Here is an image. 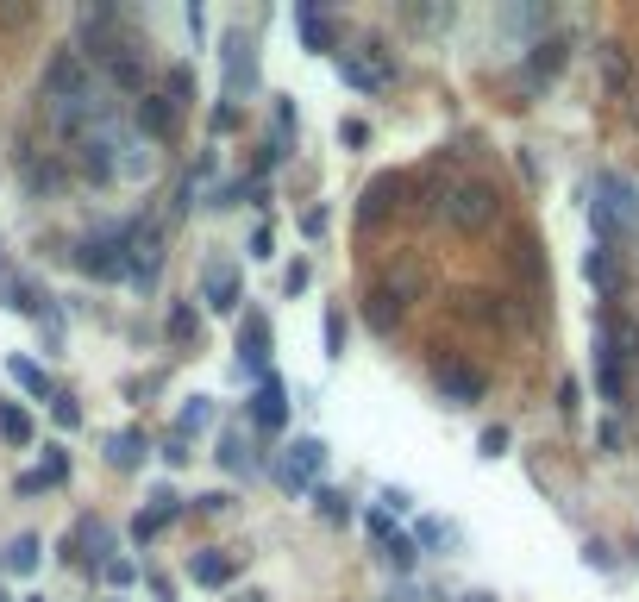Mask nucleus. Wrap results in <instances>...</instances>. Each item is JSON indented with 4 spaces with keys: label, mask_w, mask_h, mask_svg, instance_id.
<instances>
[{
    "label": "nucleus",
    "mask_w": 639,
    "mask_h": 602,
    "mask_svg": "<svg viewBox=\"0 0 639 602\" xmlns=\"http://www.w3.org/2000/svg\"><path fill=\"white\" fill-rule=\"evenodd\" d=\"M82 176L113 182V132H88L82 138Z\"/></svg>",
    "instance_id": "ddd939ff"
},
{
    "label": "nucleus",
    "mask_w": 639,
    "mask_h": 602,
    "mask_svg": "<svg viewBox=\"0 0 639 602\" xmlns=\"http://www.w3.org/2000/svg\"><path fill=\"white\" fill-rule=\"evenodd\" d=\"M107 458H113V465H120V471H138V465H145V433H138V427H126V433H113V446H107Z\"/></svg>",
    "instance_id": "a211bd4d"
},
{
    "label": "nucleus",
    "mask_w": 639,
    "mask_h": 602,
    "mask_svg": "<svg viewBox=\"0 0 639 602\" xmlns=\"http://www.w3.org/2000/svg\"><path fill=\"white\" fill-rule=\"evenodd\" d=\"M226 82H232V95H239V88H257V57H251L245 38H226Z\"/></svg>",
    "instance_id": "4468645a"
},
{
    "label": "nucleus",
    "mask_w": 639,
    "mask_h": 602,
    "mask_svg": "<svg viewBox=\"0 0 639 602\" xmlns=\"http://www.w3.org/2000/svg\"><path fill=\"white\" fill-rule=\"evenodd\" d=\"M320 471H326V439H295V446L282 452V465H276V483L289 496H301V490H314Z\"/></svg>",
    "instance_id": "20e7f679"
},
{
    "label": "nucleus",
    "mask_w": 639,
    "mask_h": 602,
    "mask_svg": "<svg viewBox=\"0 0 639 602\" xmlns=\"http://www.w3.org/2000/svg\"><path fill=\"white\" fill-rule=\"evenodd\" d=\"M326 358H345V320L326 314Z\"/></svg>",
    "instance_id": "2f4dec72"
},
{
    "label": "nucleus",
    "mask_w": 639,
    "mask_h": 602,
    "mask_svg": "<svg viewBox=\"0 0 639 602\" xmlns=\"http://www.w3.org/2000/svg\"><path fill=\"white\" fill-rule=\"evenodd\" d=\"M307 276H314V270H307V264L295 258L289 270H282V289H289V295H301V289H307Z\"/></svg>",
    "instance_id": "473e14b6"
},
{
    "label": "nucleus",
    "mask_w": 639,
    "mask_h": 602,
    "mask_svg": "<svg viewBox=\"0 0 639 602\" xmlns=\"http://www.w3.org/2000/svg\"><path fill=\"white\" fill-rule=\"evenodd\" d=\"M383 552H389V565H401V571H408V565L420 559V552H414V540H401V534H383Z\"/></svg>",
    "instance_id": "bb28decb"
},
{
    "label": "nucleus",
    "mask_w": 639,
    "mask_h": 602,
    "mask_svg": "<svg viewBox=\"0 0 639 602\" xmlns=\"http://www.w3.org/2000/svg\"><path fill=\"white\" fill-rule=\"evenodd\" d=\"M339 138H345V145H364L370 126H364V120H345V126H339Z\"/></svg>",
    "instance_id": "c9c22d12"
},
{
    "label": "nucleus",
    "mask_w": 639,
    "mask_h": 602,
    "mask_svg": "<svg viewBox=\"0 0 639 602\" xmlns=\"http://www.w3.org/2000/svg\"><path fill=\"white\" fill-rule=\"evenodd\" d=\"M558 63H564V44H558V38L533 44V76H558Z\"/></svg>",
    "instance_id": "393cba45"
},
{
    "label": "nucleus",
    "mask_w": 639,
    "mask_h": 602,
    "mask_svg": "<svg viewBox=\"0 0 639 602\" xmlns=\"http://www.w3.org/2000/svg\"><path fill=\"white\" fill-rule=\"evenodd\" d=\"M445 220H452L458 233H489L495 226V189L489 182H458V189L445 195Z\"/></svg>",
    "instance_id": "f03ea898"
},
{
    "label": "nucleus",
    "mask_w": 639,
    "mask_h": 602,
    "mask_svg": "<svg viewBox=\"0 0 639 602\" xmlns=\"http://www.w3.org/2000/svg\"><path fill=\"white\" fill-rule=\"evenodd\" d=\"M464 602H495V596H489V590H470V596H464Z\"/></svg>",
    "instance_id": "4c0bfd02"
},
{
    "label": "nucleus",
    "mask_w": 639,
    "mask_h": 602,
    "mask_svg": "<svg viewBox=\"0 0 639 602\" xmlns=\"http://www.w3.org/2000/svg\"><path fill=\"white\" fill-rule=\"evenodd\" d=\"M132 577H138L132 559H113V565H107V584H132Z\"/></svg>",
    "instance_id": "f704fd0d"
},
{
    "label": "nucleus",
    "mask_w": 639,
    "mask_h": 602,
    "mask_svg": "<svg viewBox=\"0 0 639 602\" xmlns=\"http://www.w3.org/2000/svg\"><path fill=\"white\" fill-rule=\"evenodd\" d=\"M138 132H145V138H170L176 132V107L163 95H145V107H138Z\"/></svg>",
    "instance_id": "2eb2a0df"
},
{
    "label": "nucleus",
    "mask_w": 639,
    "mask_h": 602,
    "mask_svg": "<svg viewBox=\"0 0 639 602\" xmlns=\"http://www.w3.org/2000/svg\"><path fill=\"white\" fill-rule=\"evenodd\" d=\"M201 289H207V308H220V314L239 308V276H232V264H207Z\"/></svg>",
    "instance_id": "9b49d317"
},
{
    "label": "nucleus",
    "mask_w": 639,
    "mask_h": 602,
    "mask_svg": "<svg viewBox=\"0 0 639 602\" xmlns=\"http://www.w3.org/2000/svg\"><path fill=\"white\" fill-rule=\"evenodd\" d=\"M163 101H170V107H188V101H195V69H188V63H176L170 76H163Z\"/></svg>",
    "instance_id": "412c9836"
},
{
    "label": "nucleus",
    "mask_w": 639,
    "mask_h": 602,
    "mask_svg": "<svg viewBox=\"0 0 639 602\" xmlns=\"http://www.w3.org/2000/svg\"><path fill=\"white\" fill-rule=\"evenodd\" d=\"M44 95H51V101H76V95H88L82 51H57V57H51V69H44Z\"/></svg>",
    "instance_id": "0eeeda50"
},
{
    "label": "nucleus",
    "mask_w": 639,
    "mask_h": 602,
    "mask_svg": "<svg viewBox=\"0 0 639 602\" xmlns=\"http://www.w3.org/2000/svg\"><path fill=\"white\" fill-rule=\"evenodd\" d=\"M339 76H345L351 88H364V95H376V88H389L395 63H389V51L364 44V51H339Z\"/></svg>",
    "instance_id": "39448f33"
},
{
    "label": "nucleus",
    "mask_w": 639,
    "mask_h": 602,
    "mask_svg": "<svg viewBox=\"0 0 639 602\" xmlns=\"http://www.w3.org/2000/svg\"><path fill=\"white\" fill-rule=\"evenodd\" d=\"M32 602H38V596H32Z\"/></svg>",
    "instance_id": "ea45409f"
},
{
    "label": "nucleus",
    "mask_w": 639,
    "mask_h": 602,
    "mask_svg": "<svg viewBox=\"0 0 639 602\" xmlns=\"http://www.w3.org/2000/svg\"><path fill=\"white\" fill-rule=\"evenodd\" d=\"M51 414H57V427H82V402L76 396H51Z\"/></svg>",
    "instance_id": "c756f323"
},
{
    "label": "nucleus",
    "mask_w": 639,
    "mask_h": 602,
    "mask_svg": "<svg viewBox=\"0 0 639 602\" xmlns=\"http://www.w3.org/2000/svg\"><path fill=\"white\" fill-rule=\"evenodd\" d=\"M426 283H433V276H426V264L414 258V251H395L389 270H383V283H376V301L401 314V308H414V301L426 295Z\"/></svg>",
    "instance_id": "f257e3e1"
},
{
    "label": "nucleus",
    "mask_w": 639,
    "mask_h": 602,
    "mask_svg": "<svg viewBox=\"0 0 639 602\" xmlns=\"http://www.w3.org/2000/svg\"><path fill=\"white\" fill-rule=\"evenodd\" d=\"M314 502H320V521H351V502H345L339 490H320Z\"/></svg>",
    "instance_id": "a878e982"
},
{
    "label": "nucleus",
    "mask_w": 639,
    "mask_h": 602,
    "mask_svg": "<svg viewBox=\"0 0 639 602\" xmlns=\"http://www.w3.org/2000/svg\"><path fill=\"white\" fill-rule=\"evenodd\" d=\"M0 602H13V596H7V590H0Z\"/></svg>",
    "instance_id": "58836bf2"
},
{
    "label": "nucleus",
    "mask_w": 639,
    "mask_h": 602,
    "mask_svg": "<svg viewBox=\"0 0 639 602\" xmlns=\"http://www.w3.org/2000/svg\"><path fill=\"white\" fill-rule=\"evenodd\" d=\"M7 370H13V383H26V389H32V396H57V389H51V377H44V370H38L32 358H7Z\"/></svg>",
    "instance_id": "5701e85b"
},
{
    "label": "nucleus",
    "mask_w": 639,
    "mask_h": 602,
    "mask_svg": "<svg viewBox=\"0 0 639 602\" xmlns=\"http://www.w3.org/2000/svg\"><path fill=\"white\" fill-rule=\"evenodd\" d=\"M232 602H270V596L264 590H245V596H232Z\"/></svg>",
    "instance_id": "e433bc0d"
},
{
    "label": "nucleus",
    "mask_w": 639,
    "mask_h": 602,
    "mask_svg": "<svg viewBox=\"0 0 639 602\" xmlns=\"http://www.w3.org/2000/svg\"><path fill=\"white\" fill-rule=\"evenodd\" d=\"M633 226H639L633 182H621V176H602V182H596V233H633Z\"/></svg>",
    "instance_id": "7ed1b4c3"
},
{
    "label": "nucleus",
    "mask_w": 639,
    "mask_h": 602,
    "mask_svg": "<svg viewBox=\"0 0 639 602\" xmlns=\"http://www.w3.org/2000/svg\"><path fill=\"white\" fill-rule=\"evenodd\" d=\"M295 26H301V38H307V51H333V26L320 19V7H295Z\"/></svg>",
    "instance_id": "f3484780"
},
{
    "label": "nucleus",
    "mask_w": 639,
    "mask_h": 602,
    "mask_svg": "<svg viewBox=\"0 0 639 602\" xmlns=\"http://www.w3.org/2000/svg\"><path fill=\"white\" fill-rule=\"evenodd\" d=\"M589 283H596V289H614V264H608V251H589Z\"/></svg>",
    "instance_id": "cd10ccee"
},
{
    "label": "nucleus",
    "mask_w": 639,
    "mask_h": 602,
    "mask_svg": "<svg viewBox=\"0 0 639 602\" xmlns=\"http://www.w3.org/2000/svg\"><path fill=\"white\" fill-rule=\"evenodd\" d=\"M38 559H44V540H38V534H19V540L7 546V571H13V577L38 571Z\"/></svg>",
    "instance_id": "6ab92c4d"
},
{
    "label": "nucleus",
    "mask_w": 639,
    "mask_h": 602,
    "mask_svg": "<svg viewBox=\"0 0 639 602\" xmlns=\"http://www.w3.org/2000/svg\"><path fill=\"white\" fill-rule=\"evenodd\" d=\"M0 439H7V446H32V421H26L19 402H0Z\"/></svg>",
    "instance_id": "aec40b11"
},
{
    "label": "nucleus",
    "mask_w": 639,
    "mask_h": 602,
    "mask_svg": "<svg viewBox=\"0 0 639 602\" xmlns=\"http://www.w3.org/2000/svg\"><path fill=\"white\" fill-rule=\"evenodd\" d=\"M195 333H201L195 308H176V314H170V339H195Z\"/></svg>",
    "instance_id": "7c9ffc66"
},
{
    "label": "nucleus",
    "mask_w": 639,
    "mask_h": 602,
    "mask_svg": "<svg viewBox=\"0 0 639 602\" xmlns=\"http://www.w3.org/2000/svg\"><path fill=\"white\" fill-rule=\"evenodd\" d=\"M0 26H7V32L32 26V7H26V0H0Z\"/></svg>",
    "instance_id": "c85d7f7f"
},
{
    "label": "nucleus",
    "mask_w": 639,
    "mask_h": 602,
    "mask_svg": "<svg viewBox=\"0 0 639 602\" xmlns=\"http://www.w3.org/2000/svg\"><path fill=\"white\" fill-rule=\"evenodd\" d=\"M439 396L445 402H458V408H470V402H483V370H470V364H439Z\"/></svg>",
    "instance_id": "6e6552de"
},
{
    "label": "nucleus",
    "mask_w": 639,
    "mask_h": 602,
    "mask_svg": "<svg viewBox=\"0 0 639 602\" xmlns=\"http://www.w3.org/2000/svg\"><path fill=\"white\" fill-rule=\"evenodd\" d=\"M389 195H401V182H395V176H376L370 189H364V207H358V214H364V226H376V220H383L389 207H395Z\"/></svg>",
    "instance_id": "dca6fc26"
},
{
    "label": "nucleus",
    "mask_w": 639,
    "mask_h": 602,
    "mask_svg": "<svg viewBox=\"0 0 639 602\" xmlns=\"http://www.w3.org/2000/svg\"><path fill=\"white\" fill-rule=\"evenodd\" d=\"M76 270H82V276H101V283H113V276H126V245H120V233L82 239V245H76Z\"/></svg>",
    "instance_id": "423d86ee"
},
{
    "label": "nucleus",
    "mask_w": 639,
    "mask_h": 602,
    "mask_svg": "<svg viewBox=\"0 0 639 602\" xmlns=\"http://www.w3.org/2000/svg\"><path fill=\"white\" fill-rule=\"evenodd\" d=\"M232 571H239V559H232V552H195V559H188V577H195V584H207V590L232 584Z\"/></svg>",
    "instance_id": "f8f14e48"
},
{
    "label": "nucleus",
    "mask_w": 639,
    "mask_h": 602,
    "mask_svg": "<svg viewBox=\"0 0 639 602\" xmlns=\"http://www.w3.org/2000/svg\"><path fill=\"white\" fill-rule=\"evenodd\" d=\"M502 446H508V427H489L483 433V458H502Z\"/></svg>",
    "instance_id": "72a5a7b5"
},
{
    "label": "nucleus",
    "mask_w": 639,
    "mask_h": 602,
    "mask_svg": "<svg viewBox=\"0 0 639 602\" xmlns=\"http://www.w3.org/2000/svg\"><path fill=\"white\" fill-rule=\"evenodd\" d=\"M251 421L264 427V433H276L282 421H289V396H282L276 377H257V389H251Z\"/></svg>",
    "instance_id": "1a4fd4ad"
},
{
    "label": "nucleus",
    "mask_w": 639,
    "mask_h": 602,
    "mask_svg": "<svg viewBox=\"0 0 639 602\" xmlns=\"http://www.w3.org/2000/svg\"><path fill=\"white\" fill-rule=\"evenodd\" d=\"M239 352H245V364L257 370V377H270V320L264 314H245V327H239Z\"/></svg>",
    "instance_id": "9d476101"
},
{
    "label": "nucleus",
    "mask_w": 639,
    "mask_h": 602,
    "mask_svg": "<svg viewBox=\"0 0 639 602\" xmlns=\"http://www.w3.org/2000/svg\"><path fill=\"white\" fill-rule=\"evenodd\" d=\"M201 427H213V402L207 396H195L182 414H176V439H188V433H201Z\"/></svg>",
    "instance_id": "4be33fe9"
},
{
    "label": "nucleus",
    "mask_w": 639,
    "mask_h": 602,
    "mask_svg": "<svg viewBox=\"0 0 639 602\" xmlns=\"http://www.w3.org/2000/svg\"><path fill=\"white\" fill-rule=\"evenodd\" d=\"M220 465H226V471H251L257 458L245 452V439H239V433H226V439H220Z\"/></svg>",
    "instance_id": "b1692460"
}]
</instances>
